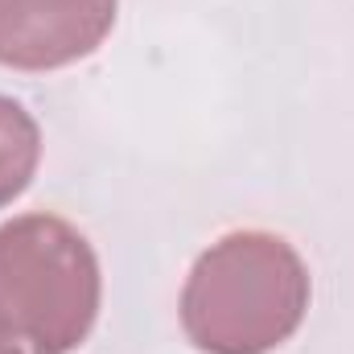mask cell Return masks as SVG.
Returning a JSON list of instances; mask_svg holds the SVG:
<instances>
[{
	"label": "cell",
	"instance_id": "3957f363",
	"mask_svg": "<svg viewBox=\"0 0 354 354\" xmlns=\"http://www.w3.org/2000/svg\"><path fill=\"white\" fill-rule=\"evenodd\" d=\"M120 0H0V66L46 75L91 58L115 29Z\"/></svg>",
	"mask_w": 354,
	"mask_h": 354
},
{
	"label": "cell",
	"instance_id": "277c9868",
	"mask_svg": "<svg viewBox=\"0 0 354 354\" xmlns=\"http://www.w3.org/2000/svg\"><path fill=\"white\" fill-rule=\"evenodd\" d=\"M41 128L8 95H0V206H12L37 177Z\"/></svg>",
	"mask_w": 354,
	"mask_h": 354
},
{
	"label": "cell",
	"instance_id": "7a4b0ae2",
	"mask_svg": "<svg viewBox=\"0 0 354 354\" xmlns=\"http://www.w3.org/2000/svg\"><path fill=\"white\" fill-rule=\"evenodd\" d=\"M103 305V272L87 235L58 214L0 227V309L29 354H71Z\"/></svg>",
	"mask_w": 354,
	"mask_h": 354
},
{
	"label": "cell",
	"instance_id": "6da1fadb",
	"mask_svg": "<svg viewBox=\"0 0 354 354\" xmlns=\"http://www.w3.org/2000/svg\"><path fill=\"white\" fill-rule=\"evenodd\" d=\"M309 301V268L288 239L231 231L189 268L181 330L202 354H268L301 330Z\"/></svg>",
	"mask_w": 354,
	"mask_h": 354
},
{
	"label": "cell",
	"instance_id": "5b68a950",
	"mask_svg": "<svg viewBox=\"0 0 354 354\" xmlns=\"http://www.w3.org/2000/svg\"><path fill=\"white\" fill-rule=\"evenodd\" d=\"M0 354H25V342L12 330V322L4 317V309H0Z\"/></svg>",
	"mask_w": 354,
	"mask_h": 354
}]
</instances>
